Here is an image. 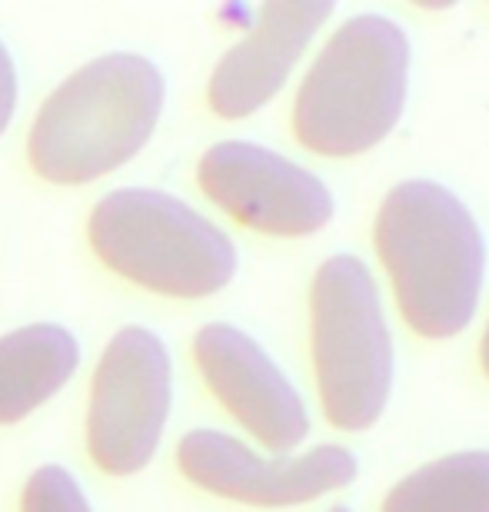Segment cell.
Wrapping results in <instances>:
<instances>
[{
    "mask_svg": "<svg viewBox=\"0 0 489 512\" xmlns=\"http://www.w3.org/2000/svg\"><path fill=\"white\" fill-rule=\"evenodd\" d=\"M376 250L403 320L426 340H450L473 323L483 293L486 240L450 187L406 180L386 193Z\"/></svg>",
    "mask_w": 489,
    "mask_h": 512,
    "instance_id": "6da1fadb",
    "label": "cell"
},
{
    "mask_svg": "<svg viewBox=\"0 0 489 512\" xmlns=\"http://www.w3.org/2000/svg\"><path fill=\"white\" fill-rule=\"evenodd\" d=\"M167 104V80L144 54H104L44 100L27 153L37 177L60 187L100 180L147 147Z\"/></svg>",
    "mask_w": 489,
    "mask_h": 512,
    "instance_id": "7a4b0ae2",
    "label": "cell"
},
{
    "mask_svg": "<svg viewBox=\"0 0 489 512\" xmlns=\"http://www.w3.org/2000/svg\"><path fill=\"white\" fill-rule=\"evenodd\" d=\"M410 90V37L390 17H350L303 77L293 130L320 157L373 150L400 124Z\"/></svg>",
    "mask_w": 489,
    "mask_h": 512,
    "instance_id": "3957f363",
    "label": "cell"
},
{
    "mask_svg": "<svg viewBox=\"0 0 489 512\" xmlns=\"http://www.w3.org/2000/svg\"><path fill=\"white\" fill-rule=\"evenodd\" d=\"M90 247L124 280L177 300L213 296L237 276V247L173 193L130 187L97 200Z\"/></svg>",
    "mask_w": 489,
    "mask_h": 512,
    "instance_id": "277c9868",
    "label": "cell"
},
{
    "mask_svg": "<svg viewBox=\"0 0 489 512\" xmlns=\"http://www.w3.org/2000/svg\"><path fill=\"white\" fill-rule=\"evenodd\" d=\"M310 316L326 419L346 433L370 429L393 389V340L370 266L350 253L330 256L313 280Z\"/></svg>",
    "mask_w": 489,
    "mask_h": 512,
    "instance_id": "5b68a950",
    "label": "cell"
},
{
    "mask_svg": "<svg viewBox=\"0 0 489 512\" xmlns=\"http://www.w3.org/2000/svg\"><path fill=\"white\" fill-rule=\"evenodd\" d=\"M173 403V363L147 326H124L97 363L87 446L110 476H134L154 459Z\"/></svg>",
    "mask_w": 489,
    "mask_h": 512,
    "instance_id": "8992f818",
    "label": "cell"
},
{
    "mask_svg": "<svg viewBox=\"0 0 489 512\" xmlns=\"http://www.w3.org/2000/svg\"><path fill=\"white\" fill-rule=\"evenodd\" d=\"M197 180L223 213L270 237H310L333 220V193L317 173L250 140L213 143Z\"/></svg>",
    "mask_w": 489,
    "mask_h": 512,
    "instance_id": "52a82bcc",
    "label": "cell"
},
{
    "mask_svg": "<svg viewBox=\"0 0 489 512\" xmlns=\"http://www.w3.org/2000/svg\"><path fill=\"white\" fill-rule=\"evenodd\" d=\"M177 463L193 486L263 509L310 503L356 479V459L343 446H317L303 456L263 459L220 429H193L183 436Z\"/></svg>",
    "mask_w": 489,
    "mask_h": 512,
    "instance_id": "ba28073f",
    "label": "cell"
},
{
    "mask_svg": "<svg viewBox=\"0 0 489 512\" xmlns=\"http://www.w3.org/2000/svg\"><path fill=\"white\" fill-rule=\"evenodd\" d=\"M193 356L213 396L267 449L287 453L310 436V413L297 386L253 336L230 323H210L193 340Z\"/></svg>",
    "mask_w": 489,
    "mask_h": 512,
    "instance_id": "9c48e42d",
    "label": "cell"
},
{
    "mask_svg": "<svg viewBox=\"0 0 489 512\" xmlns=\"http://www.w3.org/2000/svg\"><path fill=\"white\" fill-rule=\"evenodd\" d=\"M333 4H267L257 24L237 47H230L210 77V107L223 120H243L267 107L293 74L303 50L330 20Z\"/></svg>",
    "mask_w": 489,
    "mask_h": 512,
    "instance_id": "30bf717a",
    "label": "cell"
},
{
    "mask_svg": "<svg viewBox=\"0 0 489 512\" xmlns=\"http://www.w3.org/2000/svg\"><path fill=\"white\" fill-rule=\"evenodd\" d=\"M80 366V343L67 326L30 323L0 336V426L20 423L57 396Z\"/></svg>",
    "mask_w": 489,
    "mask_h": 512,
    "instance_id": "8fae6325",
    "label": "cell"
},
{
    "mask_svg": "<svg viewBox=\"0 0 489 512\" xmlns=\"http://www.w3.org/2000/svg\"><path fill=\"white\" fill-rule=\"evenodd\" d=\"M383 512H489V449L420 466L386 493Z\"/></svg>",
    "mask_w": 489,
    "mask_h": 512,
    "instance_id": "7c38bea8",
    "label": "cell"
},
{
    "mask_svg": "<svg viewBox=\"0 0 489 512\" xmlns=\"http://www.w3.org/2000/svg\"><path fill=\"white\" fill-rule=\"evenodd\" d=\"M20 512H94V509H90V499L80 489L77 476L64 466L50 463L40 466L27 479Z\"/></svg>",
    "mask_w": 489,
    "mask_h": 512,
    "instance_id": "4fadbf2b",
    "label": "cell"
},
{
    "mask_svg": "<svg viewBox=\"0 0 489 512\" xmlns=\"http://www.w3.org/2000/svg\"><path fill=\"white\" fill-rule=\"evenodd\" d=\"M14 110H17V67L10 50L4 47V40H0V137H4V130L14 120Z\"/></svg>",
    "mask_w": 489,
    "mask_h": 512,
    "instance_id": "5bb4252c",
    "label": "cell"
},
{
    "mask_svg": "<svg viewBox=\"0 0 489 512\" xmlns=\"http://www.w3.org/2000/svg\"><path fill=\"white\" fill-rule=\"evenodd\" d=\"M480 356H483V370H486V376H489V326H486V336H483V350H480Z\"/></svg>",
    "mask_w": 489,
    "mask_h": 512,
    "instance_id": "9a60e30c",
    "label": "cell"
},
{
    "mask_svg": "<svg viewBox=\"0 0 489 512\" xmlns=\"http://www.w3.org/2000/svg\"><path fill=\"white\" fill-rule=\"evenodd\" d=\"M330 512H350V509H346V506H336V509H330Z\"/></svg>",
    "mask_w": 489,
    "mask_h": 512,
    "instance_id": "2e32d148",
    "label": "cell"
}]
</instances>
